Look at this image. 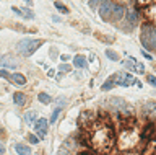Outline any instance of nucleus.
Segmentation results:
<instances>
[{
    "mask_svg": "<svg viewBox=\"0 0 156 155\" xmlns=\"http://www.w3.org/2000/svg\"><path fill=\"white\" fill-rule=\"evenodd\" d=\"M106 119H96L91 124L88 131V144L90 147H93L98 153H106L109 152L114 145V131L112 126L107 121V116H104Z\"/></svg>",
    "mask_w": 156,
    "mask_h": 155,
    "instance_id": "1",
    "label": "nucleus"
},
{
    "mask_svg": "<svg viewBox=\"0 0 156 155\" xmlns=\"http://www.w3.org/2000/svg\"><path fill=\"white\" fill-rule=\"evenodd\" d=\"M138 134L135 132V129L132 126H125L124 131L119 135V145L120 149H132L138 144Z\"/></svg>",
    "mask_w": 156,
    "mask_h": 155,
    "instance_id": "2",
    "label": "nucleus"
},
{
    "mask_svg": "<svg viewBox=\"0 0 156 155\" xmlns=\"http://www.w3.org/2000/svg\"><path fill=\"white\" fill-rule=\"evenodd\" d=\"M141 44L150 51L156 49V28L154 26H145L141 30Z\"/></svg>",
    "mask_w": 156,
    "mask_h": 155,
    "instance_id": "3",
    "label": "nucleus"
},
{
    "mask_svg": "<svg viewBox=\"0 0 156 155\" xmlns=\"http://www.w3.org/2000/svg\"><path fill=\"white\" fill-rule=\"evenodd\" d=\"M41 44H42V41H39V39H23L18 42V51L23 56H31Z\"/></svg>",
    "mask_w": 156,
    "mask_h": 155,
    "instance_id": "4",
    "label": "nucleus"
},
{
    "mask_svg": "<svg viewBox=\"0 0 156 155\" xmlns=\"http://www.w3.org/2000/svg\"><path fill=\"white\" fill-rule=\"evenodd\" d=\"M107 103H109L115 111H119V113H124L127 116L130 114V106H129V103H127L125 100H122V98H111Z\"/></svg>",
    "mask_w": 156,
    "mask_h": 155,
    "instance_id": "5",
    "label": "nucleus"
},
{
    "mask_svg": "<svg viewBox=\"0 0 156 155\" xmlns=\"http://www.w3.org/2000/svg\"><path fill=\"white\" fill-rule=\"evenodd\" d=\"M112 80H114V83H119L122 87H129L132 83H135V79L130 74H120V72L112 77Z\"/></svg>",
    "mask_w": 156,
    "mask_h": 155,
    "instance_id": "6",
    "label": "nucleus"
},
{
    "mask_svg": "<svg viewBox=\"0 0 156 155\" xmlns=\"http://www.w3.org/2000/svg\"><path fill=\"white\" fill-rule=\"evenodd\" d=\"M114 5H115V3H112V2H104V3L101 5V8H99V15H101L102 20H109V21H111Z\"/></svg>",
    "mask_w": 156,
    "mask_h": 155,
    "instance_id": "7",
    "label": "nucleus"
},
{
    "mask_svg": "<svg viewBox=\"0 0 156 155\" xmlns=\"http://www.w3.org/2000/svg\"><path fill=\"white\" fill-rule=\"evenodd\" d=\"M94 121L96 119H93V113H90V111H85V113H81V116H80V124L85 129H90Z\"/></svg>",
    "mask_w": 156,
    "mask_h": 155,
    "instance_id": "8",
    "label": "nucleus"
},
{
    "mask_svg": "<svg viewBox=\"0 0 156 155\" xmlns=\"http://www.w3.org/2000/svg\"><path fill=\"white\" fill-rule=\"evenodd\" d=\"M124 13H125V8L122 7V5H114V10H112V18H111V21H119L122 17H124Z\"/></svg>",
    "mask_w": 156,
    "mask_h": 155,
    "instance_id": "9",
    "label": "nucleus"
},
{
    "mask_svg": "<svg viewBox=\"0 0 156 155\" xmlns=\"http://www.w3.org/2000/svg\"><path fill=\"white\" fill-rule=\"evenodd\" d=\"M143 114L145 116H156V103H153V101H148V103H145L143 106Z\"/></svg>",
    "mask_w": 156,
    "mask_h": 155,
    "instance_id": "10",
    "label": "nucleus"
},
{
    "mask_svg": "<svg viewBox=\"0 0 156 155\" xmlns=\"http://www.w3.org/2000/svg\"><path fill=\"white\" fill-rule=\"evenodd\" d=\"M0 64H2V67L15 69V67H16V61H15L13 57H10V56H3V57H2V61H0Z\"/></svg>",
    "mask_w": 156,
    "mask_h": 155,
    "instance_id": "11",
    "label": "nucleus"
},
{
    "mask_svg": "<svg viewBox=\"0 0 156 155\" xmlns=\"http://www.w3.org/2000/svg\"><path fill=\"white\" fill-rule=\"evenodd\" d=\"M154 131H156L154 124H148V126L143 129V139H145V140L151 139V137H153V134H154Z\"/></svg>",
    "mask_w": 156,
    "mask_h": 155,
    "instance_id": "12",
    "label": "nucleus"
},
{
    "mask_svg": "<svg viewBox=\"0 0 156 155\" xmlns=\"http://www.w3.org/2000/svg\"><path fill=\"white\" fill-rule=\"evenodd\" d=\"M8 79H10V82H13V83H16V85H24L26 83V79H24L21 74H13V75H10Z\"/></svg>",
    "mask_w": 156,
    "mask_h": 155,
    "instance_id": "13",
    "label": "nucleus"
},
{
    "mask_svg": "<svg viewBox=\"0 0 156 155\" xmlns=\"http://www.w3.org/2000/svg\"><path fill=\"white\" fill-rule=\"evenodd\" d=\"M36 119H37V113H36V111H28V113L24 114V121H26V124H29V126H33Z\"/></svg>",
    "mask_w": 156,
    "mask_h": 155,
    "instance_id": "14",
    "label": "nucleus"
},
{
    "mask_svg": "<svg viewBox=\"0 0 156 155\" xmlns=\"http://www.w3.org/2000/svg\"><path fill=\"white\" fill-rule=\"evenodd\" d=\"M73 65L75 67H80V69H86V59L85 57H81V56H76L75 59H73Z\"/></svg>",
    "mask_w": 156,
    "mask_h": 155,
    "instance_id": "15",
    "label": "nucleus"
},
{
    "mask_svg": "<svg viewBox=\"0 0 156 155\" xmlns=\"http://www.w3.org/2000/svg\"><path fill=\"white\" fill-rule=\"evenodd\" d=\"M15 149H16V152H18L20 155H31V149L26 147V145L18 144V145H15Z\"/></svg>",
    "mask_w": 156,
    "mask_h": 155,
    "instance_id": "16",
    "label": "nucleus"
},
{
    "mask_svg": "<svg viewBox=\"0 0 156 155\" xmlns=\"http://www.w3.org/2000/svg\"><path fill=\"white\" fill-rule=\"evenodd\" d=\"M13 100H15V103H16L18 106H23L24 103H26V95L24 93H15Z\"/></svg>",
    "mask_w": 156,
    "mask_h": 155,
    "instance_id": "17",
    "label": "nucleus"
},
{
    "mask_svg": "<svg viewBox=\"0 0 156 155\" xmlns=\"http://www.w3.org/2000/svg\"><path fill=\"white\" fill-rule=\"evenodd\" d=\"M127 18H129V23H130L132 26H133L135 23L138 21V13H136V12H129V15H127Z\"/></svg>",
    "mask_w": 156,
    "mask_h": 155,
    "instance_id": "18",
    "label": "nucleus"
},
{
    "mask_svg": "<svg viewBox=\"0 0 156 155\" xmlns=\"http://www.w3.org/2000/svg\"><path fill=\"white\" fill-rule=\"evenodd\" d=\"M36 129H47V121L46 119H42V118H39V121H36Z\"/></svg>",
    "mask_w": 156,
    "mask_h": 155,
    "instance_id": "19",
    "label": "nucleus"
},
{
    "mask_svg": "<svg viewBox=\"0 0 156 155\" xmlns=\"http://www.w3.org/2000/svg\"><path fill=\"white\" fill-rule=\"evenodd\" d=\"M37 98H39V101H42V103H51V96L47 93H39Z\"/></svg>",
    "mask_w": 156,
    "mask_h": 155,
    "instance_id": "20",
    "label": "nucleus"
},
{
    "mask_svg": "<svg viewBox=\"0 0 156 155\" xmlns=\"http://www.w3.org/2000/svg\"><path fill=\"white\" fill-rule=\"evenodd\" d=\"M124 65L127 67V69H130V70H135V69H136V67H135V65H136V62H135L133 59H130V61H125V62H124Z\"/></svg>",
    "mask_w": 156,
    "mask_h": 155,
    "instance_id": "21",
    "label": "nucleus"
},
{
    "mask_svg": "<svg viewBox=\"0 0 156 155\" xmlns=\"http://www.w3.org/2000/svg\"><path fill=\"white\" fill-rule=\"evenodd\" d=\"M112 87H114V80H112V77H111V79L107 80L104 85H102V90H104V91H107V90H111Z\"/></svg>",
    "mask_w": 156,
    "mask_h": 155,
    "instance_id": "22",
    "label": "nucleus"
},
{
    "mask_svg": "<svg viewBox=\"0 0 156 155\" xmlns=\"http://www.w3.org/2000/svg\"><path fill=\"white\" fill-rule=\"evenodd\" d=\"M106 56L109 57L111 61H117V59H119V56H117L114 51H106Z\"/></svg>",
    "mask_w": 156,
    "mask_h": 155,
    "instance_id": "23",
    "label": "nucleus"
},
{
    "mask_svg": "<svg viewBox=\"0 0 156 155\" xmlns=\"http://www.w3.org/2000/svg\"><path fill=\"white\" fill-rule=\"evenodd\" d=\"M60 109L62 108H58V106H57V109H54V113L51 116V123H55V121H57V116H58V113H60Z\"/></svg>",
    "mask_w": 156,
    "mask_h": 155,
    "instance_id": "24",
    "label": "nucleus"
},
{
    "mask_svg": "<svg viewBox=\"0 0 156 155\" xmlns=\"http://www.w3.org/2000/svg\"><path fill=\"white\" fill-rule=\"evenodd\" d=\"M21 12H23V17L29 18V20H31V18H34V13H33L31 10H26V8H24V10H21Z\"/></svg>",
    "mask_w": 156,
    "mask_h": 155,
    "instance_id": "25",
    "label": "nucleus"
},
{
    "mask_svg": "<svg viewBox=\"0 0 156 155\" xmlns=\"http://www.w3.org/2000/svg\"><path fill=\"white\" fill-rule=\"evenodd\" d=\"M55 7H57L58 10H60V12H63V13H68V8H67V7H63L62 3H58V2H55Z\"/></svg>",
    "mask_w": 156,
    "mask_h": 155,
    "instance_id": "26",
    "label": "nucleus"
},
{
    "mask_svg": "<svg viewBox=\"0 0 156 155\" xmlns=\"http://www.w3.org/2000/svg\"><path fill=\"white\" fill-rule=\"evenodd\" d=\"M46 134H47V129H37L39 139H44V137H46Z\"/></svg>",
    "mask_w": 156,
    "mask_h": 155,
    "instance_id": "27",
    "label": "nucleus"
},
{
    "mask_svg": "<svg viewBox=\"0 0 156 155\" xmlns=\"http://www.w3.org/2000/svg\"><path fill=\"white\" fill-rule=\"evenodd\" d=\"M148 82L151 85H156V77H153V75H148Z\"/></svg>",
    "mask_w": 156,
    "mask_h": 155,
    "instance_id": "28",
    "label": "nucleus"
},
{
    "mask_svg": "<svg viewBox=\"0 0 156 155\" xmlns=\"http://www.w3.org/2000/svg\"><path fill=\"white\" fill-rule=\"evenodd\" d=\"M60 70H62V72H68V70H70V65H68V64H63V65H60Z\"/></svg>",
    "mask_w": 156,
    "mask_h": 155,
    "instance_id": "29",
    "label": "nucleus"
},
{
    "mask_svg": "<svg viewBox=\"0 0 156 155\" xmlns=\"http://www.w3.org/2000/svg\"><path fill=\"white\" fill-rule=\"evenodd\" d=\"M57 105H58V108H62V106L65 105V100H63V98H58V100H57Z\"/></svg>",
    "mask_w": 156,
    "mask_h": 155,
    "instance_id": "30",
    "label": "nucleus"
},
{
    "mask_svg": "<svg viewBox=\"0 0 156 155\" xmlns=\"http://www.w3.org/2000/svg\"><path fill=\"white\" fill-rule=\"evenodd\" d=\"M99 2H104V0H91V2H90V5H91V7H96Z\"/></svg>",
    "mask_w": 156,
    "mask_h": 155,
    "instance_id": "31",
    "label": "nucleus"
},
{
    "mask_svg": "<svg viewBox=\"0 0 156 155\" xmlns=\"http://www.w3.org/2000/svg\"><path fill=\"white\" fill-rule=\"evenodd\" d=\"M29 142H31V144H37V137H34V135H29Z\"/></svg>",
    "mask_w": 156,
    "mask_h": 155,
    "instance_id": "32",
    "label": "nucleus"
},
{
    "mask_svg": "<svg viewBox=\"0 0 156 155\" xmlns=\"http://www.w3.org/2000/svg\"><path fill=\"white\" fill-rule=\"evenodd\" d=\"M3 152H5V149H3V145H2V144H0V155H2Z\"/></svg>",
    "mask_w": 156,
    "mask_h": 155,
    "instance_id": "33",
    "label": "nucleus"
},
{
    "mask_svg": "<svg viewBox=\"0 0 156 155\" xmlns=\"http://www.w3.org/2000/svg\"><path fill=\"white\" fill-rule=\"evenodd\" d=\"M24 2H26V5H33V2H31V0H24Z\"/></svg>",
    "mask_w": 156,
    "mask_h": 155,
    "instance_id": "34",
    "label": "nucleus"
}]
</instances>
